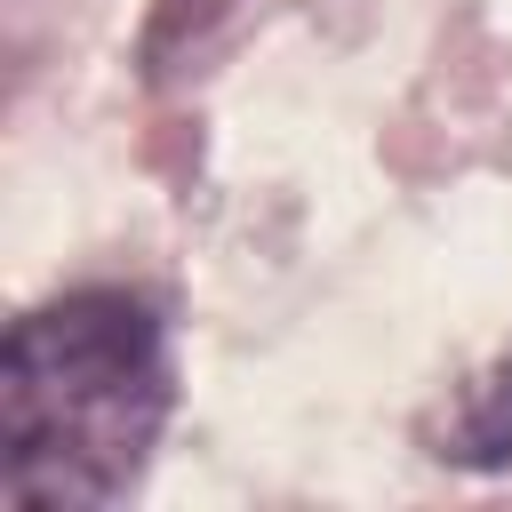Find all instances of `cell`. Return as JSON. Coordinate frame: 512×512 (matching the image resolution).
<instances>
[{
    "mask_svg": "<svg viewBox=\"0 0 512 512\" xmlns=\"http://www.w3.org/2000/svg\"><path fill=\"white\" fill-rule=\"evenodd\" d=\"M176 408L168 320L136 288H64L16 312L0 352V504H120Z\"/></svg>",
    "mask_w": 512,
    "mask_h": 512,
    "instance_id": "1",
    "label": "cell"
},
{
    "mask_svg": "<svg viewBox=\"0 0 512 512\" xmlns=\"http://www.w3.org/2000/svg\"><path fill=\"white\" fill-rule=\"evenodd\" d=\"M448 464H504L512 456V360H496L480 384H464V400H456V424H448V448H440Z\"/></svg>",
    "mask_w": 512,
    "mask_h": 512,
    "instance_id": "2",
    "label": "cell"
}]
</instances>
